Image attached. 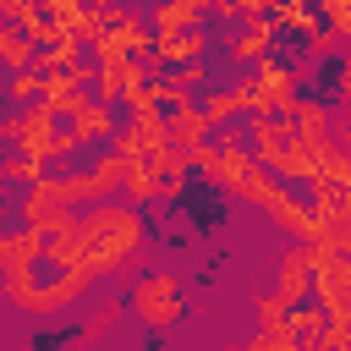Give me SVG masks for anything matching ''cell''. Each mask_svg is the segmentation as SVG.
<instances>
[{"instance_id": "obj_1", "label": "cell", "mask_w": 351, "mask_h": 351, "mask_svg": "<svg viewBox=\"0 0 351 351\" xmlns=\"http://www.w3.org/2000/svg\"><path fill=\"white\" fill-rule=\"evenodd\" d=\"M77 241H82V263H77V280H104L121 269V258H132L143 247V214L126 203V197H104L93 208H82L71 219Z\"/></svg>"}, {"instance_id": "obj_2", "label": "cell", "mask_w": 351, "mask_h": 351, "mask_svg": "<svg viewBox=\"0 0 351 351\" xmlns=\"http://www.w3.org/2000/svg\"><path fill=\"white\" fill-rule=\"evenodd\" d=\"M0 291H5V302H16L22 313H60V307H71L77 296H82V280L71 274V269H60V263H49L44 252L33 258V263H22V269H11V274H0Z\"/></svg>"}, {"instance_id": "obj_3", "label": "cell", "mask_w": 351, "mask_h": 351, "mask_svg": "<svg viewBox=\"0 0 351 351\" xmlns=\"http://www.w3.org/2000/svg\"><path fill=\"white\" fill-rule=\"evenodd\" d=\"M71 219H77V208H71L60 176H44L38 186H27V197H22V230H38V236L49 241V236H60Z\"/></svg>"}, {"instance_id": "obj_4", "label": "cell", "mask_w": 351, "mask_h": 351, "mask_svg": "<svg viewBox=\"0 0 351 351\" xmlns=\"http://www.w3.org/2000/svg\"><path fill=\"white\" fill-rule=\"evenodd\" d=\"M132 313H137L148 329L176 324V318H181V285H176V274H170V269L143 274V280L132 285Z\"/></svg>"}, {"instance_id": "obj_5", "label": "cell", "mask_w": 351, "mask_h": 351, "mask_svg": "<svg viewBox=\"0 0 351 351\" xmlns=\"http://www.w3.org/2000/svg\"><path fill=\"white\" fill-rule=\"evenodd\" d=\"M313 269H318L313 252H307V247H291V252L274 263V291H269V296H280L285 307H302V302L313 296Z\"/></svg>"}, {"instance_id": "obj_6", "label": "cell", "mask_w": 351, "mask_h": 351, "mask_svg": "<svg viewBox=\"0 0 351 351\" xmlns=\"http://www.w3.org/2000/svg\"><path fill=\"white\" fill-rule=\"evenodd\" d=\"M203 16H208L203 0H159V5L143 16V27H148V38H181V33L203 27Z\"/></svg>"}, {"instance_id": "obj_7", "label": "cell", "mask_w": 351, "mask_h": 351, "mask_svg": "<svg viewBox=\"0 0 351 351\" xmlns=\"http://www.w3.org/2000/svg\"><path fill=\"white\" fill-rule=\"evenodd\" d=\"M291 132H296V143H318V137H340V126H335V110H329V99H296V110H291Z\"/></svg>"}, {"instance_id": "obj_8", "label": "cell", "mask_w": 351, "mask_h": 351, "mask_svg": "<svg viewBox=\"0 0 351 351\" xmlns=\"http://www.w3.org/2000/svg\"><path fill=\"white\" fill-rule=\"evenodd\" d=\"M66 126H71V137H77V143H104V137H115V132H121L115 110H110V104H99V99H82V104L71 110V121H66Z\"/></svg>"}, {"instance_id": "obj_9", "label": "cell", "mask_w": 351, "mask_h": 351, "mask_svg": "<svg viewBox=\"0 0 351 351\" xmlns=\"http://www.w3.org/2000/svg\"><path fill=\"white\" fill-rule=\"evenodd\" d=\"M208 137H214V126L197 115V104H186L181 115H170V121H165V143H170L176 154H192V148H203Z\"/></svg>"}, {"instance_id": "obj_10", "label": "cell", "mask_w": 351, "mask_h": 351, "mask_svg": "<svg viewBox=\"0 0 351 351\" xmlns=\"http://www.w3.org/2000/svg\"><path fill=\"white\" fill-rule=\"evenodd\" d=\"M313 186V219L324 225V219H351V197H346V186L340 181H307Z\"/></svg>"}, {"instance_id": "obj_11", "label": "cell", "mask_w": 351, "mask_h": 351, "mask_svg": "<svg viewBox=\"0 0 351 351\" xmlns=\"http://www.w3.org/2000/svg\"><path fill=\"white\" fill-rule=\"evenodd\" d=\"M269 27L280 33V27H291V33H318V16H313V5H302V0H280V5H269Z\"/></svg>"}, {"instance_id": "obj_12", "label": "cell", "mask_w": 351, "mask_h": 351, "mask_svg": "<svg viewBox=\"0 0 351 351\" xmlns=\"http://www.w3.org/2000/svg\"><path fill=\"white\" fill-rule=\"evenodd\" d=\"M121 176H126V159H121V154H110V148L88 165V181H93V192H99V197H115V192H121Z\"/></svg>"}, {"instance_id": "obj_13", "label": "cell", "mask_w": 351, "mask_h": 351, "mask_svg": "<svg viewBox=\"0 0 351 351\" xmlns=\"http://www.w3.org/2000/svg\"><path fill=\"white\" fill-rule=\"evenodd\" d=\"M0 181L38 186V181H44V165H38V159H27V154H11V148H0Z\"/></svg>"}, {"instance_id": "obj_14", "label": "cell", "mask_w": 351, "mask_h": 351, "mask_svg": "<svg viewBox=\"0 0 351 351\" xmlns=\"http://www.w3.org/2000/svg\"><path fill=\"white\" fill-rule=\"evenodd\" d=\"M121 192H126V203L137 208V203H154V197H159V181L148 176V165H126V176H121Z\"/></svg>"}, {"instance_id": "obj_15", "label": "cell", "mask_w": 351, "mask_h": 351, "mask_svg": "<svg viewBox=\"0 0 351 351\" xmlns=\"http://www.w3.org/2000/svg\"><path fill=\"white\" fill-rule=\"evenodd\" d=\"M0 60H5V66H16V71H27V66H33V44H27L11 22H0Z\"/></svg>"}, {"instance_id": "obj_16", "label": "cell", "mask_w": 351, "mask_h": 351, "mask_svg": "<svg viewBox=\"0 0 351 351\" xmlns=\"http://www.w3.org/2000/svg\"><path fill=\"white\" fill-rule=\"evenodd\" d=\"M0 93H5L11 104H22V110H27V104H38V93H44V77H38L33 66H27V71H11V82H5Z\"/></svg>"}, {"instance_id": "obj_17", "label": "cell", "mask_w": 351, "mask_h": 351, "mask_svg": "<svg viewBox=\"0 0 351 351\" xmlns=\"http://www.w3.org/2000/svg\"><path fill=\"white\" fill-rule=\"evenodd\" d=\"M197 115H203L208 126H225L230 115H241V99H236L230 88H225V93L214 88V93H203V104H197Z\"/></svg>"}, {"instance_id": "obj_18", "label": "cell", "mask_w": 351, "mask_h": 351, "mask_svg": "<svg viewBox=\"0 0 351 351\" xmlns=\"http://www.w3.org/2000/svg\"><path fill=\"white\" fill-rule=\"evenodd\" d=\"M285 313H291V307H285L280 296H263V291L252 296V318H258V329H285Z\"/></svg>"}, {"instance_id": "obj_19", "label": "cell", "mask_w": 351, "mask_h": 351, "mask_svg": "<svg viewBox=\"0 0 351 351\" xmlns=\"http://www.w3.org/2000/svg\"><path fill=\"white\" fill-rule=\"evenodd\" d=\"M170 88H181V93H192V88H203V77H208V60H186V66H176V71H159Z\"/></svg>"}, {"instance_id": "obj_20", "label": "cell", "mask_w": 351, "mask_h": 351, "mask_svg": "<svg viewBox=\"0 0 351 351\" xmlns=\"http://www.w3.org/2000/svg\"><path fill=\"white\" fill-rule=\"evenodd\" d=\"M121 307H126V302H104V307H99V313H93V318L77 329V340H82V346H88V340H99V335L115 324V313H121Z\"/></svg>"}, {"instance_id": "obj_21", "label": "cell", "mask_w": 351, "mask_h": 351, "mask_svg": "<svg viewBox=\"0 0 351 351\" xmlns=\"http://www.w3.org/2000/svg\"><path fill=\"white\" fill-rule=\"evenodd\" d=\"M324 16H329V27H324V33H335V38H346V33H351V0H324Z\"/></svg>"}, {"instance_id": "obj_22", "label": "cell", "mask_w": 351, "mask_h": 351, "mask_svg": "<svg viewBox=\"0 0 351 351\" xmlns=\"http://www.w3.org/2000/svg\"><path fill=\"white\" fill-rule=\"evenodd\" d=\"M0 219H5V197H0Z\"/></svg>"}]
</instances>
